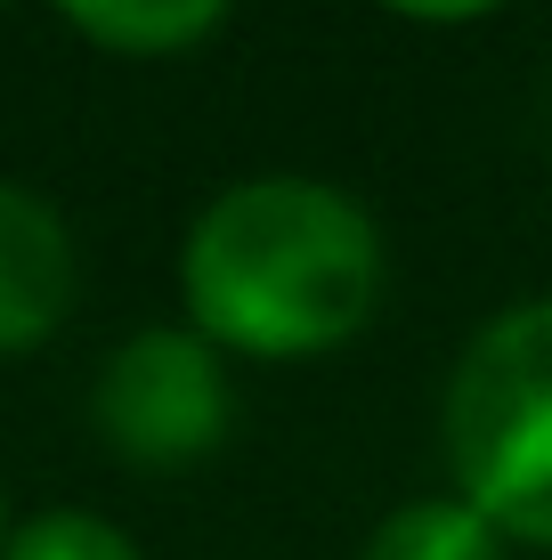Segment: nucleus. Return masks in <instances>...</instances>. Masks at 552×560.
<instances>
[{
	"instance_id": "1",
	"label": "nucleus",
	"mask_w": 552,
	"mask_h": 560,
	"mask_svg": "<svg viewBox=\"0 0 552 560\" xmlns=\"http://www.w3.org/2000/svg\"><path fill=\"white\" fill-rule=\"evenodd\" d=\"M187 308L203 341L244 358L341 350L383 301V244L350 196L317 179H252L187 236Z\"/></svg>"
},
{
	"instance_id": "2",
	"label": "nucleus",
	"mask_w": 552,
	"mask_h": 560,
	"mask_svg": "<svg viewBox=\"0 0 552 560\" xmlns=\"http://www.w3.org/2000/svg\"><path fill=\"white\" fill-rule=\"evenodd\" d=\"M447 463L496 536L552 545V301L504 308L455 358Z\"/></svg>"
},
{
	"instance_id": "3",
	"label": "nucleus",
	"mask_w": 552,
	"mask_h": 560,
	"mask_svg": "<svg viewBox=\"0 0 552 560\" xmlns=\"http://www.w3.org/2000/svg\"><path fill=\"white\" fill-rule=\"evenodd\" d=\"M98 431L114 455L155 463V471L212 455L227 431V374H220L212 341L171 334V325L130 334L98 374Z\"/></svg>"
},
{
	"instance_id": "4",
	"label": "nucleus",
	"mask_w": 552,
	"mask_h": 560,
	"mask_svg": "<svg viewBox=\"0 0 552 560\" xmlns=\"http://www.w3.org/2000/svg\"><path fill=\"white\" fill-rule=\"evenodd\" d=\"M66 308H73L66 220L25 187H0V358L49 341L66 325Z\"/></svg>"
},
{
	"instance_id": "5",
	"label": "nucleus",
	"mask_w": 552,
	"mask_h": 560,
	"mask_svg": "<svg viewBox=\"0 0 552 560\" xmlns=\"http://www.w3.org/2000/svg\"><path fill=\"white\" fill-rule=\"evenodd\" d=\"M57 9H66L98 49L171 57V49H196L227 16V0H57Z\"/></svg>"
},
{
	"instance_id": "6",
	"label": "nucleus",
	"mask_w": 552,
	"mask_h": 560,
	"mask_svg": "<svg viewBox=\"0 0 552 560\" xmlns=\"http://www.w3.org/2000/svg\"><path fill=\"white\" fill-rule=\"evenodd\" d=\"M357 560H504V536L471 504H407L374 528Z\"/></svg>"
},
{
	"instance_id": "7",
	"label": "nucleus",
	"mask_w": 552,
	"mask_h": 560,
	"mask_svg": "<svg viewBox=\"0 0 552 560\" xmlns=\"http://www.w3.org/2000/svg\"><path fill=\"white\" fill-rule=\"evenodd\" d=\"M0 560H139V545L98 512H42L9 536Z\"/></svg>"
},
{
	"instance_id": "8",
	"label": "nucleus",
	"mask_w": 552,
	"mask_h": 560,
	"mask_svg": "<svg viewBox=\"0 0 552 560\" xmlns=\"http://www.w3.org/2000/svg\"><path fill=\"white\" fill-rule=\"evenodd\" d=\"M398 16H431V25H455V16H488L496 0H390Z\"/></svg>"
},
{
	"instance_id": "9",
	"label": "nucleus",
	"mask_w": 552,
	"mask_h": 560,
	"mask_svg": "<svg viewBox=\"0 0 552 560\" xmlns=\"http://www.w3.org/2000/svg\"><path fill=\"white\" fill-rule=\"evenodd\" d=\"M0 552H9V512H0Z\"/></svg>"
}]
</instances>
